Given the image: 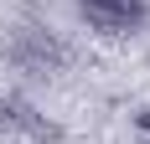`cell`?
<instances>
[{"instance_id": "obj_1", "label": "cell", "mask_w": 150, "mask_h": 144, "mask_svg": "<svg viewBox=\"0 0 150 144\" xmlns=\"http://www.w3.org/2000/svg\"><path fill=\"white\" fill-rule=\"evenodd\" d=\"M0 52H5V62H11L16 72H26V77H52V72L67 62V46L57 41L52 26H16Z\"/></svg>"}, {"instance_id": "obj_2", "label": "cell", "mask_w": 150, "mask_h": 144, "mask_svg": "<svg viewBox=\"0 0 150 144\" xmlns=\"http://www.w3.org/2000/svg\"><path fill=\"white\" fill-rule=\"evenodd\" d=\"M78 21L98 36H135L145 26V0H73Z\"/></svg>"}, {"instance_id": "obj_3", "label": "cell", "mask_w": 150, "mask_h": 144, "mask_svg": "<svg viewBox=\"0 0 150 144\" xmlns=\"http://www.w3.org/2000/svg\"><path fill=\"white\" fill-rule=\"evenodd\" d=\"M0 118L11 124V129H21V134H31V139H42V144H57V124H47L31 103H21V98H5L0 103Z\"/></svg>"}]
</instances>
